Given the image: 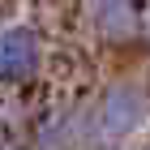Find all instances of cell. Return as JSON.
Wrapping results in <instances>:
<instances>
[{
    "mask_svg": "<svg viewBox=\"0 0 150 150\" xmlns=\"http://www.w3.org/2000/svg\"><path fill=\"white\" fill-rule=\"evenodd\" d=\"M146 150H150V146H146Z\"/></svg>",
    "mask_w": 150,
    "mask_h": 150,
    "instance_id": "4",
    "label": "cell"
},
{
    "mask_svg": "<svg viewBox=\"0 0 150 150\" xmlns=\"http://www.w3.org/2000/svg\"><path fill=\"white\" fill-rule=\"evenodd\" d=\"M90 22L107 43H125V39L137 35L142 13L133 0H90Z\"/></svg>",
    "mask_w": 150,
    "mask_h": 150,
    "instance_id": "3",
    "label": "cell"
},
{
    "mask_svg": "<svg viewBox=\"0 0 150 150\" xmlns=\"http://www.w3.org/2000/svg\"><path fill=\"white\" fill-rule=\"evenodd\" d=\"M43 69V39L26 22L0 26V86H26Z\"/></svg>",
    "mask_w": 150,
    "mask_h": 150,
    "instance_id": "2",
    "label": "cell"
},
{
    "mask_svg": "<svg viewBox=\"0 0 150 150\" xmlns=\"http://www.w3.org/2000/svg\"><path fill=\"white\" fill-rule=\"evenodd\" d=\"M150 120V90L142 81H112L86 112V133L94 142H129Z\"/></svg>",
    "mask_w": 150,
    "mask_h": 150,
    "instance_id": "1",
    "label": "cell"
}]
</instances>
